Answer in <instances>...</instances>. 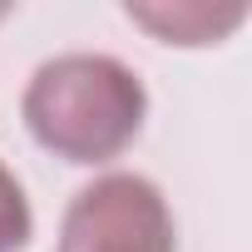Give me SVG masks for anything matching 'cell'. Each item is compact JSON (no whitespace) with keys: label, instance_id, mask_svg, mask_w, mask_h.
Masks as SVG:
<instances>
[{"label":"cell","instance_id":"6da1fadb","mask_svg":"<svg viewBox=\"0 0 252 252\" xmlns=\"http://www.w3.org/2000/svg\"><path fill=\"white\" fill-rule=\"evenodd\" d=\"M25 124L64 163H109L144 129L149 94L114 55H55L25 84Z\"/></svg>","mask_w":252,"mask_h":252},{"label":"cell","instance_id":"7a4b0ae2","mask_svg":"<svg viewBox=\"0 0 252 252\" xmlns=\"http://www.w3.org/2000/svg\"><path fill=\"white\" fill-rule=\"evenodd\" d=\"M60 252H173V213L139 173H104L74 193Z\"/></svg>","mask_w":252,"mask_h":252},{"label":"cell","instance_id":"3957f363","mask_svg":"<svg viewBox=\"0 0 252 252\" xmlns=\"http://www.w3.org/2000/svg\"><path fill=\"white\" fill-rule=\"evenodd\" d=\"M242 15H247L242 5H227V10H208V5H129V20L149 25L168 45H208V40L237 30Z\"/></svg>","mask_w":252,"mask_h":252},{"label":"cell","instance_id":"277c9868","mask_svg":"<svg viewBox=\"0 0 252 252\" xmlns=\"http://www.w3.org/2000/svg\"><path fill=\"white\" fill-rule=\"evenodd\" d=\"M30 203H25V188L15 183V173L0 163V252H20L30 242Z\"/></svg>","mask_w":252,"mask_h":252}]
</instances>
